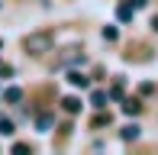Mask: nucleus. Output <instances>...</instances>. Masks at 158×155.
Here are the masks:
<instances>
[{"label": "nucleus", "mask_w": 158, "mask_h": 155, "mask_svg": "<svg viewBox=\"0 0 158 155\" xmlns=\"http://www.w3.org/2000/svg\"><path fill=\"white\" fill-rule=\"evenodd\" d=\"M35 126H39V132H52V126H55V119L48 116V113H39V119H35Z\"/></svg>", "instance_id": "obj_6"}, {"label": "nucleus", "mask_w": 158, "mask_h": 155, "mask_svg": "<svg viewBox=\"0 0 158 155\" xmlns=\"http://www.w3.org/2000/svg\"><path fill=\"white\" fill-rule=\"evenodd\" d=\"M106 94H110V100H116V97H123V78H119V81L113 84V87L106 90Z\"/></svg>", "instance_id": "obj_11"}, {"label": "nucleus", "mask_w": 158, "mask_h": 155, "mask_svg": "<svg viewBox=\"0 0 158 155\" xmlns=\"http://www.w3.org/2000/svg\"><path fill=\"white\" fill-rule=\"evenodd\" d=\"M52 45H55V36H52V32H29V36L23 39V48H26L29 55L52 52Z\"/></svg>", "instance_id": "obj_1"}, {"label": "nucleus", "mask_w": 158, "mask_h": 155, "mask_svg": "<svg viewBox=\"0 0 158 155\" xmlns=\"http://www.w3.org/2000/svg\"><path fill=\"white\" fill-rule=\"evenodd\" d=\"M100 36H103L106 42H116V36H119V32L113 29V26H103V32H100Z\"/></svg>", "instance_id": "obj_12"}, {"label": "nucleus", "mask_w": 158, "mask_h": 155, "mask_svg": "<svg viewBox=\"0 0 158 155\" xmlns=\"http://www.w3.org/2000/svg\"><path fill=\"white\" fill-rule=\"evenodd\" d=\"M68 84H71V87H81V90H84V87H90V78H87V74H81V71H71V74H68Z\"/></svg>", "instance_id": "obj_3"}, {"label": "nucleus", "mask_w": 158, "mask_h": 155, "mask_svg": "<svg viewBox=\"0 0 158 155\" xmlns=\"http://www.w3.org/2000/svg\"><path fill=\"white\" fill-rule=\"evenodd\" d=\"M119 139H123V142H132V139H139V126H126V129H119Z\"/></svg>", "instance_id": "obj_8"}, {"label": "nucleus", "mask_w": 158, "mask_h": 155, "mask_svg": "<svg viewBox=\"0 0 158 155\" xmlns=\"http://www.w3.org/2000/svg\"><path fill=\"white\" fill-rule=\"evenodd\" d=\"M106 123H110V113H106V116H103V113L94 116V126H106Z\"/></svg>", "instance_id": "obj_14"}, {"label": "nucleus", "mask_w": 158, "mask_h": 155, "mask_svg": "<svg viewBox=\"0 0 158 155\" xmlns=\"http://www.w3.org/2000/svg\"><path fill=\"white\" fill-rule=\"evenodd\" d=\"M152 29H155V32H158V16H155V19H152Z\"/></svg>", "instance_id": "obj_16"}, {"label": "nucleus", "mask_w": 158, "mask_h": 155, "mask_svg": "<svg viewBox=\"0 0 158 155\" xmlns=\"http://www.w3.org/2000/svg\"><path fill=\"white\" fill-rule=\"evenodd\" d=\"M3 100H6V103H19V100H23V90H19V87H6Z\"/></svg>", "instance_id": "obj_10"}, {"label": "nucleus", "mask_w": 158, "mask_h": 155, "mask_svg": "<svg viewBox=\"0 0 158 155\" xmlns=\"http://www.w3.org/2000/svg\"><path fill=\"white\" fill-rule=\"evenodd\" d=\"M139 110H142V103L135 100V97H129V100H123V113H126V116H135Z\"/></svg>", "instance_id": "obj_5"}, {"label": "nucleus", "mask_w": 158, "mask_h": 155, "mask_svg": "<svg viewBox=\"0 0 158 155\" xmlns=\"http://www.w3.org/2000/svg\"><path fill=\"white\" fill-rule=\"evenodd\" d=\"M61 107H64V113H77V110H81V100H77V97H64Z\"/></svg>", "instance_id": "obj_9"}, {"label": "nucleus", "mask_w": 158, "mask_h": 155, "mask_svg": "<svg viewBox=\"0 0 158 155\" xmlns=\"http://www.w3.org/2000/svg\"><path fill=\"white\" fill-rule=\"evenodd\" d=\"M132 6H135V10H142V6H148V0H132Z\"/></svg>", "instance_id": "obj_15"}, {"label": "nucleus", "mask_w": 158, "mask_h": 155, "mask_svg": "<svg viewBox=\"0 0 158 155\" xmlns=\"http://www.w3.org/2000/svg\"><path fill=\"white\" fill-rule=\"evenodd\" d=\"M116 16L123 19V23H129V19L135 16V6H132V3H119V10H116Z\"/></svg>", "instance_id": "obj_7"}, {"label": "nucleus", "mask_w": 158, "mask_h": 155, "mask_svg": "<svg viewBox=\"0 0 158 155\" xmlns=\"http://www.w3.org/2000/svg\"><path fill=\"white\" fill-rule=\"evenodd\" d=\"M0 132H3V136H13V123L10 119H0Z\"/></svg>", "instance_id": "obj_13"}, {"label": "nucleus", "mask_w": 158, "mask_h": 155, "mask_svg": "<svg viewBox=\"0 0 158 155\" xmlns=\"http://www.w3.org/2000/svg\"><path fill=\"white\" fill-rule=\"evenodd\" d=\"M84 58H87V55H84L81 48H68V52H64L61 58H58V68H68V65H84Z\"/></svg>", "instance_id": "obj_2"}, {"label": "nucleus", "mask_w": 158, "mask_h": 155, "mask_svg": "<svg viewBox=\"0 0 158 155\" xmlns=\"http://www.w3.org/2000/svg\"><path fill=\"white\" fill-rule=\"evenodd\" d=\"M0 45H3V42H0Z\"/></svg>", "instance_id": "obj_17"}, {"label": "nucleus", "mask_w": 158, "mask_h": 155, "mask_svg": "<svg viewBox=\"0 0 158 155\" xmlns=\"http://www.w3.org/2000/svg\"><path fill=\"white\" fill-rule=\"evenodd\" d=\"M90 103H94L97 110H103L106 103H110V94H106V90H94V94H90Z\"/></svg>", "instance_id": "obj_4"}]
</instances>
